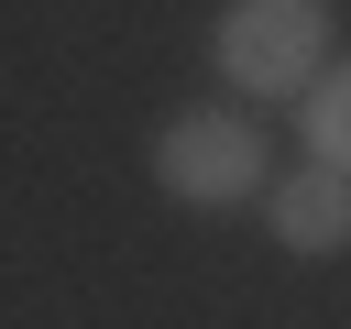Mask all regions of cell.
I'll return each instance as SVG.
<instances>
[{"label": "cell", "instance_id": "277c9868", "mask_svg": "<svg viewBox=\"0 0 351 329\" xmlns=\"http://www.w3.org/2000/svg\"><path fill=\"white\" fill-rule=\"evenodd\" d=\"M307 154L351 175V66H329V77L307 88Z\"/></svg>", "mask_w": 351, "mask_h": 329}, {"label": "cell", "instance_id": "3957f363", "mask_svg": "<svg viewBox=\"0 0 351 329\" xmlns=\"http://www.w3.org/2000/svg\"><path fill=\"white\" fill-rule=\"evenodd\" d=\"M263 208H274V241L307 252V263L351 241V175H340V164H296V175H274Z\"/></svg>", "mask_w": 351, "mask_h": 329}, {"label": "cell", "instance_id": "7a4b0ae2", "mask_svg": "<svg viewBox=\"0 0 351 329\" xmlns=\"http://www.w3.org/2000/svg\"><path fill=\"white\" fill-rule=\"evenodd\" d=\"M154 186H165L176 208H241V197L263 186L252 121H241V110H186V121H165V132H154Z\"/></svg>", "mask_w": 351, "mask_h": 329}, {"label": "cell", "instance_id": "6da1fadb", "mask_svg": "<svg viewBox=\"0 0 351 329\" xmlns=\"http://www.w3.org/2000/svg\"><path fill=\"white\" fill-rule=\"evenodd\" d=\"M208 55L252 99H307L329 77V0H230Z\"/></svg>", "mask_w": 351, "mask_h": 329}]
</instances>
